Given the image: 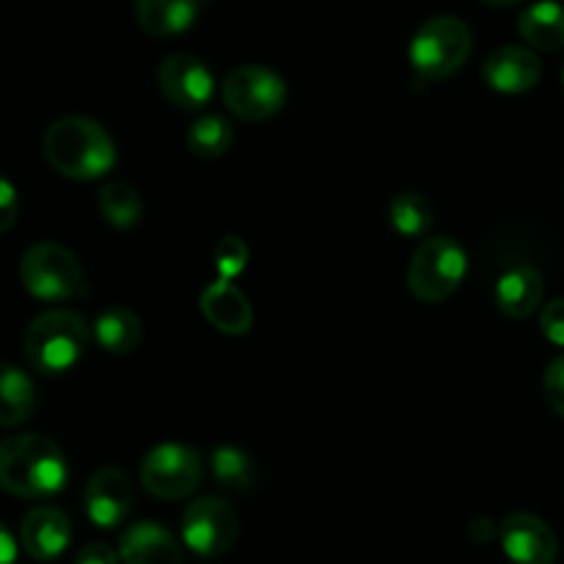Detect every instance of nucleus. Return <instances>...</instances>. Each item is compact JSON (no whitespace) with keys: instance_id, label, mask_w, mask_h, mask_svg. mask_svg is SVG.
<instances>
[{"instance_id":"obj_1","label":"nucleus","mask_w":564,"mask_h":564,"mask_svg":"<svg viewBox=\"0 0 564 564\" xmlns=\"http://www.w3.org/2000/svg\"><path fill=\"white\" fill-rule=\"evenodd\" d=\"M66 457L50 438L36 433L11 435L0 446V485L17 499H47L66 485Z\"/></svg>"},{"instance_id":"obj_2","label":"nucleus","mask_w":564,"mask_h":564,"mask_svg":"<svg viewBox=\"0 0 564 564\" xmlns=\"http://www.w3.org/2000/svg\"><path fill=\"white\" fill-rule=\"evenodd\" d=\"M44 158L66 180H99L116 165V143L102 124L86 116H66L44 132Z\"/></svg>"},{"instance_id":"obj_3","label":"nucleus","mask_w":564,"mask_h":564,"mask_svg":"<svg viewBox=\"0 0 564 564\" xmlns=\"http://www.w3.org/2000/svg\"><path fill=\"white\" fill-rule=\"evenodd\" d=\"M88 347V325L69 308L42 312L25 330L22 350L28 364L42 375H64Z\"/></svg>"},{"instance_id":"obj_4","label":"nucleus","mask_w":564,"mask_h":564,"mask_svg":"<svg viewBox=\"0 0 564 564\" xmlns=\"http://www.w3.org/2000/svg\"><path fill=\"white\" fill-rule=\"evenodd\" d=\"M474 47L471 28L460 20V17L441 14L424 22L411 39V58L413 72L422 83L446 80L455 75L463 64L468 61Z\"/></svg>"},{"instance_id":"obj_5","label":"nucleus","mask_w":564,"mask_h":564,"mask_svg":"<svg viewBox=\"0 0 564 564\" xmlns=\"http://www.w3.org/2000/svg\"><path fill=\"white\" fill-rule=\"evenodd\" d=\"M22 286L47 303H66L88 295L86 275L69 248L58 242H36L20 259Z\"/></svg>"},{"instance_id":"obj_6","label":"nucleus","mask_w":564,"mask_h":564,"mask_svg":"<svg viewBox=\"0 0 564 564\" xmlns=\"http://www.w3.org/2000/svg\"><path fill=\"white\" fill-rule=\"evenodd\" d=\"M468 270V257L452 237H430L416 248L408 268V290L422 303L455 295Z\"/></svg>"},{"instance_id":"obj_7","label":"nucleus","mask_w":564,"mask_h":564,"mask_svg":"<svg viewBox=\"0 0 564 564\" xmlns=\"http://www.w3.org/2000/svg\"><path fill=\"white\" fill-rule=\"evenodd\" d=\"M286 83L273 69L259 64H246L231 69L220 86V99L242 121H264L281 113L286 105Z\"/></svg>"},{"instance_id":"obj_8","label":"nucleus","mask_w":564,"mask_h":564,"mask_svg":"<svg viewBox=\"0 0 564 564\" xmlns=\"http://www.w3.org/2000/svg\"><path fill=\"white\" fill-rule=\"evenodd\" d=\"M204 479V463L193 446L160 444L141 460V482L154 499L176 501L196 494Z\"/></svg>"},{"instance_id":"obj_9","label":"nucleus","mask_w":564,"mask_h":564,"mask_svg":"<svg viewBox=\"0 0 564 564\" xmlns=\"http://www.w3.org/2000/svg\"><path fill=\"white\" fill-rule=\"evenodd\" d=\"M237 534H240V518L235 507L218 496H202L191 501L182 516V540L193 554L207 560L226 554L237 543Z\"/></svg>"},{"instance_id":"obj_10","label":"nucleus","mask_w":564,"mask_h":564,"mask_svg":"<svg viewBox=\"0 0 564 564\" xmlns=\"http://www.w3.org/2000/svg\"><path fill=\"white\" fill-rule=\"evenodd\" d=\"M160 91L174 108L198 110L213 99L215 80L202 58L191 53H174L160 64Z\"/></svg>"},{"instance_id":"obj_11","label":"nucleus","mask_w":564,"mask_h":564,"mask_svg":"<svg viewBox=\"0 0 564 564\" xmlns=\"http://www.w3.org/2000/svg\"><path fill=\"white\" fill-rule=\"evenodd\" d=\"M501 545L516 564H554L560 554L554 529L529 512H512L501 523Z\"/></svg>"},{"instance_id":"obj_12","label":"nucleus","mask_w":564,"mask_h":564,"mask_svg":"<svg viewBox=\"0 0 564 564\" xmlns=\"http://www.w3.org/2000/svg\"><path fill=\"white\" fill-rule=\"evenodd\" d=\"M135 490L130 477L119 468H99L86 485V516L94 527L113 529L130 516Z\"/></svg>"},{"instance_id":"obj_13","label":"nucleus","mask_w":564,"mask_h":564,"mask_svg":"<svg viewBox=\"0 0 564 564\" xmlns=\"http://www.w3.org/2000/svg\"><path fill=\"white\" fill-rule=\"evenodd\" d=\"M482 75L488 86L499 94H527L540 83L543 66L540 58L529 47L507 44L494 50L482 66Z\"/></svg>"},{"instance_id":"obj_14","label":"nucleus","mask_w":564,"mask_h":564,"mask_svg":"<svg viewBox=\"0 0 564 564\" xmlns=\"http://www.w3.org/2000/svg\"><path fill=\"white\" fill-rule=\"evenodd\" d=\"M72 540V523L58 507H33L20 527V543L31 560L50 562L66 551Z\"/></svg>"},{"instance_id":"obj_15","label":"nucleus","mask_w":564,"mask_h":564,"mask_svg":"<svg viewBox=\"0 0 564 564\" xmlns=\"http://www.w3.org/2000/svg\"><path fill=\"white\" fill-rule=\"evenodd\" d=\"M202 314L207 317V323L215 330L229 336H242L251 330L253 325V308L251 301L242 295V290H237L231 281H213L207 290L202 292Z\"/></svg>"},{"instance_id":"obj_16","label":"nucleus","mask_w":564,"mask_h":564,"mask_svg":"<svg viewBox=\"0 0 564 564\" xmlns=\"http://www.w3.org/2000/svg\"><path fill=\"white\" fill-rule=\"evenodd\" d=\"M121 564H185L180 543L165 527L141 521L119 540Z\"/></svg>"},{"instance_id":"obj_17","label":"nucleus","mask_w":564,"mask_h":564,"mask_svg":"<svg viewBox=\"0 0 564 564\" xmlns=\"http://www.w3.org/2000/svg\"><path fill=\"white\" fill-rule=\"evenodd\" d=\"M543 275L532 264H518L507 270L496 284V306L505 317L527 319L543 301Z\"/></svg>"},{"instance_id":"obj_18","label":"nucleus","mask_w":564,"mask_h":564,"mask_svg":"<svg viewBox=\"0 0 564 564\" xmlns=\"http://www.w3.org/2000/svg\"><path fill=\"white\" fill-rule=\"evenodd\" d=\"M207 0H135V17L152 36H176L196 25Z\"/></svg>"},{"instance_id":"obj_19","label":"nucleus","mask_w":564,"mask_h":564,"mask_svg":"<svg viewBox=\"0 0 564 564\" xmlns=\"http://www.w3.org/2000/svg\"><path fill=\"white\" fill-rule=\"evenodd\" d=\"M523 42L538 50H562L564 47V6L556 0H540L529 6L518 20Z\"/></svg>"},{"instance_id":"obj_20","label":"nucleus","mask_w":564,"mask_h":564,"mask_svg":"<svg viewBox=\"0 0 564 564\" xmlns=\"http://www.w3.org/2000/svg\"><path fill=\"white\" fill-rule=\"evenodd\" d=\"M94 334H97L102 350L113 352V356H127V352H132L141 345L143 328L135 312L124 306H110L108 312L99 314Z\"/></svg>"},{"instance_id":"obj_21","label":"nucleus","mask_w":564,"mask_h":564,"mask_svg":"<svg viewBox=\"0 0 564 564\" xmlns=\"http://www.w3.org/2000/svg\"><path fill=\"white\" fill-rule=\"evenodd\" d=\"M33 405H36V391H33L31 378L6 364L3 378H0V424L17 427L31 416Z\"/></svg>"},{"instance_id":"obj_22","label":"nucleus","mask_w":564,"mask_h":564,"mask_svg":"<svg viewBox=\"0 0 564 564\" xmlns=\"http://www.w3.org/2000/svg\"><path fill=\"white\" fill-rule=\"evenodd\" d=\"M389 220L402 237H424L435 224L433 204L422 193H397L389 204Z\"/></svg>"},{"instance_id":"obj_23","label":"nucleus","mask_w":564,"mask_h":564,"mask_svg":"<svg viewBox=\"0 0 564 564\" xmlns=\"http://www.w3.org/2000/svg\"><path fill=\"white\" fill-rule=\"evenodd\" d=\"M231 143H235V130L224 116H198L187 130V149L196 158H220V154L229 152Z\"/></svg>"},{"instance_id":"obj_24","label":"nucleus","mask_w":564,"mask_h":564,"mask_svg":"<svg viewBox=\"0 0 564 564\" xmlns=\"http://www.w3.org/2000/svg\"><path fill=\"white\" fill-rule=\"evenodd\" d=\"M213 477L220 488L235 490V494H246L257 482V466L251 457L237 446H218L213 452Z\"/></svg>"},{"instance_id":"obj_25","label":"nucleus","mask_w":564,"mask_h":564,"mask_svg":"<svg viewBox=\"0 0 564 564\" xmlns=\"http://www.w3.org/2000/svg\"><path fill=\"white\" fill-rule=\"evenodd\" d=\"M99 213L116 229H132L143 213L141 196L127 182H108L99 191Z\"/></svg>"},{"instance_id":"obj_26","label":"nucleus","mask_w":564,"mask_h":564,"mask_svg":"<svg viewBox=\"0 0 564 564\" xmlns=\"http://www.w3.org/2000/svg\"><path fill=\"white\" fill-rule=\"evenodd\" d=\"M215 268L224 281L237 279L242 270L248 268V246L235 235H226L224 240L215 246Z\"/></svg>"},{"instance_id":"obj_27","label":"nucleus","mask_w":564,"mask_h":564,"mask_svg":"<svg viewBox=\"0 0 564 564\" xmlns=\"http://www.w3.org/2000/svg\"><path fill=\"white\" fill-rule=\"evenodd\" d=\"M543 389L545 397H549V405L564 419V352L556 356L554 361L549 364V369H545Z\"/></svg>"},{"instance_id":"obj_28","label":"nucleus","mask_w":564,"mask_h":564,"mask_svg":"<svg viewBox=\"0 0 564 564\" xmlns=\"http://www.w3.org/2000/svg\"><path fill=\"white\" fill-rule=\"evenodd\" d=\"M540 328H543L545 339L554 341L556 347H564V301L562 297L545 303L543 312H540Z\"/></svg>"},{"instance_id":"obj_29","label":"nucleus","mask_w":564,"mask_h":564,"mask_svg":"<svg viewBox=\"0 0 564 564\" xmlns=\"http://www.w3.org/2000/svg\"><path fill=\"white\" fill-rule=\"evenodd\" d=\"M119 562H121L119 551H113L105 543L86 545V549H80V554H77L75 560V564H119Z\"/></svg>"},{"instance_id":"obj_30","label":"nucleus","mask_w":564,"mask_h":564,"mask_svg":"<svg viewBox=\"0 0 564 564\" xmlns=\"http://www.w3.org/2000/svg\"><path fill=\"white\" fill-rule=\"evenodd\" d=\"M17 220V193L9 180L0 182V231H9Z\"/></svg>"},{"instance_id":"obj_31","label":"nucleus","mask_w":564,"mask_h":564,"mask_svg":"<svg viewBox=\"0 0 564 564\" xmlns=\"http://www.w3.org/2000/svg\"><path fill=\"white\" fill-rule=\"evenodd\" d=\"M482 3H488V6H516V3H521V0H482Z\"/></svg>"}]
</instances>
